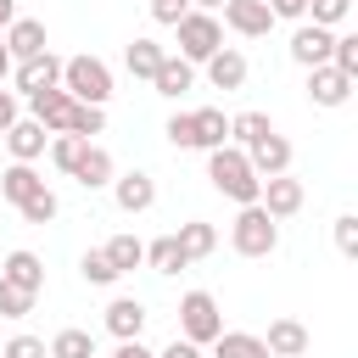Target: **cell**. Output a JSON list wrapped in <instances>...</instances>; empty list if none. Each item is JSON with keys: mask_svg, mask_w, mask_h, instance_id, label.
I'll return each instance as SVG.
<instances>
[{"mask_svg": "<svg viewBox=\"0 0 358 358\" xmlns=\"http://www.w3.org/2000/svg\"><path fill=\"white\" fill-rule=\"evenodd\" d=\"M330 67L347 73V78L358 84V34H336V45H330Z\"/></svg>", "mask_w": 358, "mask_h": 358, "instance_id": "4dcf8cb0", "label": "cell"}, {"mask_svg": "<svg viewBox=\"0 0 358 358\" xmlns=\"http://www.w3.org/2000/svg\"><path fill=\"white\" fill-rule=\"evenodd\" d=\"M162 134H168V145H173V151H196V117H190V112H173Z\"/></svg>", "mask_w": 358, "mask_h": 358, "instance_id": "d590c367", "label": "cell"}, {"mask_svg": "<svg viewBox=\"0 0 358 358\" xmlns=\"http://www.w3.org/2000/svg\"><path fill=\"white\" fill-rule=\"evenodd\" d=\"M151 84H157V95L179 101V95H185L190 84H196V67H190L185 56H162V67H157V78H151Z\"/></svg>", "mask_w": 358, "mask_h": 358, "instance_id": "7402d4cb", "label": "cell"}, {"mask_svg": "<svg viewBox=\"0 0 358 358\" xmlns=\"http://www.w3.org/2000/svg\"><path fill=\"white\" fill-rule=\"evenodd\" d=\"M62 90L78 106H106L112 101V67L101 56H67L62 62Z\"/></svg>", "mask_w": 358, "mask_h": 358, "instance_id": "7a4b0ae2", "label": "cell"}, {"mask_svg": "<svg viewBox=\"0 0 358 358\" xmlns=\"http://www.w3.org/2000/svg\"><path fill=\"white\" fill-rule=\"evenodd\" d=\"M17 213H22V218H28V224H50V218H56V213H62V201H56V190H50V185H45V190H39V196H28V201H22V207H17Z\"/></svg>", "mask_w": 358, "mask_h": 358, "instance_id": "d6a6232c", "label": "cell"}, {"mask_svg": "<svg viewBox=\"0 0 358 358\" xmlns=\"http://www.w3.org/2000/svg\"><path fill=\"white\" fill-rule=\"evenodd\" d=\"M11 22H17V0H0V34H6Z\"/></svg>", "mask_w": 358, "mask_h": 358, "instance_id": "bcb514c9", "label": "cell"}, {"mask_svg": "<svg viewBox=\"0 0 358 358\" xmlns=\"http://www.w3.org/2000/svg\"><path fill=\"white\" fill-rule=\"evenodd\" d=\"M185 11H190V0H151V17H157L162 28H173Z\"/></svg>", "mask_w": 358, "mask_h": 358, "instance_id": "60d3db41", "label": "cell"}, {"mask_svg": "<svg viewBox=\"0 0 358 358\" xmlns=\"http://www.w3.org/2000/svg\"><path fill=\"white\" fill-rule=\"evenodd\" d=\"M246 162H252V173H257V179L291 173V140H285V134H263V140L246 151Z\"/></svg>", "mask_w": 358, "mask_h": 358, "instance_id": "5bb4252c", "label": "cell"}, {"mask_svg": "<svg viewBox=\"0 0 358 358\" xmlns=\"http://www.w3.org/2000/svg\"><path fill=\"white\" fill-rule=\"evenodd\" d=\"M308 101H313V106H347V101H352V78L336 73L330 62H324V67H308Z\"/></svg>", "mask_w": 358, "mask_h": 358, "instance_id": "30bf717a", "label": "cell"}, {"mask_svg": "<svg viewBox=\"0 0 358 358\" xmlns=\"http://www.w3.org/2000/svg\"><path fill=\"white\" fill-rule=\"evenodd\" d=\"M213 358H268V347H263V336H252V330H224V336L213 341Z\"/></svg>", "mask_w": 358, "mask_h": 358, "instance_id": "83f0119b", "label": "cell"}, {"mask_svg": "<svg viewBox=\"0 0 358 358\" xmlns=\"http://www.w3.org/2000/svg\"><path fill=\"white\" fill-rule=\"evenodd\" d=\"M73 179L84 185V190H101V185H112L117 179V168H112V151L106 145H84V157H78V168H73Z\"/></svg>", "mask_w": 358, "mask_h": 358, "instance_id": "d6986e66", "label": "cell"}, {"mask_svg": "<svg viewBox=\"0 0 358 358\" xmlns=\"http://www.w3.org/2000/svg\"><path fill=\"white\" fill-rule=\"evenodd\" d=\"M336 246H341L347 257H358V218H352V213L336 218Z\"/></svg>", "mask_w": 358, "mask_h": 358, "instance_id": "ab89813d", "label": "cell"}, {"mask_svg": "<svg viewBox=\"0 0 358 358\" xmlns=\"http://www.w3.org/2000/svg\"><path fill=\"white\" fill-rule=\"evenodd\" d=\"M162 45L157 39H129V50H123V67L134 73V78H157V67H162Z\"/></svg>", "mask_w": 358, "mask_h": 358, "instance_id": "d4e9b609", "label": "cell"}, {"mask_svg": "<svg viewBox=\"0 0 358 358\" xmlns=\"http://www.w3.org/2000/svg\"><path fill=\"white\" fill-rule=\"evenodd\" d=\"M34 302H39L34 291H17V285H6V280H0V319H28V313H34Z\"/></svg>", "mask_w": 358, "mask_h": 358, "instance_id": "836d02e7", "label": "cell"}, {"mask_svg": "<svg viewBox=\"0 0 358 358\" xmlns=\"http://www.w3.org/2000/svg\"><path fill=\"white\" fill-rule=\"evenodd\" d=\"M39 190H45V179L34 173V162H11V168L0 173V196H6L11 207H22V201L39 196Z\"/></svg>", "mask_w": 358, "mask_h": 358, "instance_id": "44dd1931", "label": "cell"}, {"mask_svg": "<svg viewBox=\"0 0 358 358\" xmlns=\"http://www.w3.org/2000/svg\"><path fill=\"white\" fill-rule=\"evenodd\" d=\"M347 6H352V0H308V11H313L319 28H336V22L347 17Z\"/></svg>", "mask_w": 358, "mask_h": 358, "instance_id": "f35d334b", "label": "cell"}, {"mask_svg": "<svg viewBox=\"0 0 358 358\" xmlns=\"http://www.w3.org/2000/svg\"><path fill=\"white\" fill-rule=\"evenodd\" d=\"M224 22L241 39H263L274 28V11H268V0H224Z\"/></svg>", "mask_w": 358, "mask_h": 358, "instance_id": "ba28073f", "label": "cell"}, {"mask_svg": "<svg viewBox=\"0 0 358 358\" xmlns=\"http://www.w3.org/2000/svg\"><path fill=\"white\" fill-rule=\"evenodd\" d=\"M157 358H201V347H196V341H185V336H173V341H168Z\"/></svg>", "mask_w": 358, "mask_h": 358, "instance_id": "b9f144b4", "label": "cell"}, {"mask_svg": "<svg viewBox=\"0 0 358 358\" xmlns=\"http://www.w3.org/2000/svg\"><path fill=\"white\" fill-rule=\"evenodd\" d=\"M229 246H235L241 257H268V252L280 246V224L252 201V207L235 213V224H229Z\"/></svg>", "mask_w": 358, "mask_h": 358, "instance_id": "277c9868", "label": "cell"}, {"mask_svg": "<svg viewBox=\"0 0 358 358\" xmlns=\"http://www.w3.org/2000/svg\"><path fill=\"white\" fill-rule=\"evenodd\" d=\"M173 28H179V56H185L190 67H196V62H207L213 50H224V28H218V17H213V11H185Z\"/></svg>", "mask_w": 358, "mask_h": 358, "instance_id": "5b68a950", "label": "cell"}, {"mask_svg": "<svg viewBox=\"0 0 358 358\" xmlns=\"http://www.w3.org/2000/svg\"><path fill=\"white\" fill-rule=\"evenodd\" d=\"M78 274H84L90 285H117V268L106 263V252H84V257H78Z\"/></svg>", "mask_w": 358, "mask_h": 358, "instance_id": "8d00e7d4", "label": "cell"}, {"mask_svg": "<svg viewBox=\"0 0 358 358\" xmlns=\"http://www.w3.org/2000/svg\"><path fill=\"white\" fill-rule=\"evenodd\" d=\"M17 123V90H0V134Z\"/></svg>", "mask_w": 358, "mask_h": 358, "instance_id": "7bdbcfd3", "label": "cell"}, {"mask_svg": "<svg viewBox=\"0 0 358 358\" xmlns=\"http://www.w3.org/2000/svg\"><path fill=\"white\" fill-rule=\"evenodd\" d=\"M207 179H213L218 196H229V201H241V207H252L257 190H263V179L252 173V162H246L241 145H218V151H207Z\"/></svg>", "mask_w": 358, "mask_h": 358, "instance_id": "6da1fadb", "label": "cell"}, {"mask_svg": "<svg viewBox=\"0 0 358 358\" xmlns=\"http://www.w3.org/2000/svg\"><path fill=\"white\" fill-rule=\"evenodd\" d=\"M330 45H336V28L302 22V28L291 34V62H302V67H324V62H330Z\"/></svg>", "mask_w": 358, "mask_h": 358, "instance_id": "9c48e42d", "label": "cell"}, {"mask_svg": "<svg viewBox=\"0 0 358 358\" xmlns=\"http://www.w3.org/2000/svg\"><path fill=\"white\" fill-rule=\"evenodd\" d=\"M302 201H308V190H302V179H291V173H274V179H263V190H257V207H263L274 224H280V218H296Z\"/></svg>", "mask_w": 358, "mask_h": 358, "instance_id": "8992f818", "label": "cell"}, {"mask_svg": "<svg viewBox=\"0 0 358 358\" xmlns=\"http://www.w3.org/2000/svg\"><path fill=\"white\" fill-rule=\"evenodd\" d=\"M45 129L34 123V117H17L11 129H6V151H11V162H34V157H45Z\"/></svg>", "mask_w": 358, "mask_h": 358, "instance_id": "ac0fdd59", "label": "cell"}, {"mask_svg": "<svg viewBox=\"0 0 358 358\" xmlns=\"http://www.w3.org/2000/svg\"><path fill=\"white\" fill-rule=\"evenodd\" d=\"M145 302L140 296H112L106 302V330L117 336V341H140V330H145Z\"/></svg>", "mask_w": 358, "mask_h": 358, "instance_id": "9a60e30c", "label": "cell"}, {"mask_svg": "<svg viewBox=\"0 0 358 358\" xmlns=\"http://www.w3.org/2000/svg\"><path fill=\"white\" fill-rule=\"evenodd\" d=\"M201 67H207V84H213V90H224V95L246 84V56H241L235 45H224V50H213V56H207Z\"/></svg>", "mask_w": 358, "mask_h": 358, "instance_id": "e0dca14e", "label": "cell"}, {"mask_svg": "<svg viewBox=\"0 0 358 358\" xmlns=\"http://www.w3.org/2000/svg\"><path fill=\"white\" fill-rule=\"evenodd\" d=\"M101 129H106V106H73V123H67V134L90 140V134H101Z\"/></svg>", "mask_w": 358, "mask_h": 358, "instance_id": "e575fe53", "label": "cell"}, {"mask_svg": "<svg viewBox=\"0 0 358 358\" xmlns=\"http://www.w3.org/2000/svg\"><path fill=\"white\" fill-rule=\"evenodd\" d=\"M112 358H157V352H151L145 341H117V352H112Z\"/></svg>", "mask_w": 358, "mask_h": 358, "instance_id": "f6af8a7d", "label": "cell"}, {"mask_svg": "<svg viewBox=\"0 0 358 358\" xmlns=\"http://www.w3.org/2000/svg\"><path fill=\"white\" fill-rule=\"evenodd\" d=\"M145 263H151L157 274H179V268H190V257H185V246H179L173 235H157V241L145 246Z\"/></svg>", "mask_w": 358, "mask_h": 358, "instance_id": "f1b7e54d", "label": "cell"}, {"mask_svg": "<svg viewBox=\"0 0 358 358\" xmlns=\"http://www.w3.org/2000/svg\"><path fill=\"white\" fill-rule=\"evenodd\" d=\"M11 73V50H6V39H0V78Z\"/></svg>", "mask_w": 358, "mask_h": 358, "instance_id": "c3c4849f", "label": "cell"}, {"mask_svg": "<svg viewBox=\"0 0 358 358\" xmlns=\"http://www.w3.org/2000/svg\"><path fill=\"white\" fill-rule=\"evenodd\" d=\"M224 0H190V11H218Z\"/></svg>", "mask_w": 358, "mask_h": 358, "instance_id": "7dc6e473", "label": "cell"}, {"mask_svg": "<svg viewBox=\"0 0 358 358\" xmlns=\"http://www.w3.org/2000/svg\"><path fill=\"white\" fill-rule=\"evenodd\" d=\"M73 95L56 84V90H39V95H28V117L45 129V134H67V123H73Z\"/></svg>", "mask_w": 358, "mask_h": 358, "instance_id": "52a82bcc", "label": "cell"}, {"mask_svg": "<svg viewBox=\"0 0 358 358\" xmlns=\"http://www.w3.org/2000/svg\"><path fill=\"white\" fill-rule=\"evenodd\" d=\"M190 117H196V151L229 145V117H224L218 106H201V112H190Z\"/></svg>", "mask_w": 358, "mask_h": 358, "instance_id": "cb8c5ba5", "label": "cell"}, {"mask_svg": "<svg viewBox=\"0 0 358 358\" xmlns=\"http://www.w3.org/2000/svg\"><path fill=\"white\" fill-rule=\"evenodd\" d=\"M84 145H90V140H78V134H50V162H56L62 173H73L78 157H84Z\"/></svg>", "mask_w": 358, "mask_h": 358, "instance_id": "1f68e13d", "label": "cell"}, {"mask_svg": "<svg viewBox=\"0 0 358 358\" xmlns=\"http://www.w3.org/2000/svg\"><path fill=\"white\" fill-rule=\"evenodd\" d=\"M112 201H117L123 213H145V207L157 201V179H151L145 168H129V173L112 179Z\"/></svg>", "mask_w": 358, "mask_h": 358, "instance_id": "8fae6325", "label": "cell"}, {"mask_svg": "<svg viewBox=\"0 0 358 358\" xmlns=\"http://www.w3.org/2000/svg\"><path fill=\"white\" fill-rule=\"evenodd\" d=\"M179 336L196 341V347H213L224 336V313H218V296L213 291H185L179 296Z\"/></svg>", "mask_w": 358, "mask_h": 358, "instance_id": "3957f363", "label": "cell"}, {"mask_svg": "<svg viewBox=\"0 0 358 358\" xmlns=\"http://www.w3.org/2000/svg\"><path fill=\"white\" fill-rule=\"evenodd\" d=\"M45 352H50V358H95V336L67 324V330H56V336H50V347H45Z\"/></svg>", "mask_w": 358, "mask_h": 358, "instance_id": "f546056e", "label": "cell"}, {"mask_svg": "<svg viewBox=\"0 0 358 358\" xmlns=\"http://www.w3.org/2000/svg\"><path fill=\"white\" fill-rule=\"evenodd\" d=\"M101 252H106V263L117 268V280H123L129 268H140V263H145V241H140V235H112Z\"/></svg>", "mask_w": 358, "mask_h": 358, "instance_id": "4316f807", "label": "cell"}, {"mask_svg": "<svg viewBox=\"0 0 358 358\" xmlns=\"http://www.w3.org/2000/svg\"><path fill=\"white\" fill-rule=\"evenodd\" d=\"M0 280L6 285H17V291H45V263H39V252H28V246H17V252H6V263H0Z\"/></svg>", "mask_w": 358, "mask_h": 358, "instance_id": "7c38bea8", "label": "cell"}, {"mask_svg": "<svg viewBox=\"0 0 358 358\" xmlns=\"http://www.w3.org/2000/svg\"><path fill=\"white\" fill-rule=\"evenodd\" d=\"M263 134H274V123H268V112H235L229 117V145H241V151H252Z\"/></svg>", "mask_w": 358, "mask_h": 358, "instance_id": "484cf974", "label": "cell"}, {"mask_svg": "<svg viewBox=\"0 0 358 358\" xmlns=\"http://www.w3.org/2000/svg\"><path fill=\"white\" fill-rule=\"evenodd\" d=\"M274 17H308V0H268Z\"/></svg>", "mask_w": 358, "mask_h": 358, "instance_id": "ee69618b", "label": "cell"}, {"mask_svg": "<svg viewBox=\"0 0 358 358\" xmlns=\"http://www.w3.org/2000/svg\"><path fill=\"white\" fill-rule=\"evenodd\" d=\"M0 39H6V50H11V67H17V62L45 56V22H39V17H17Z\"/></svg>", "mask_w": 358, "mask_h": 358, "instance_id": "4fadbf2b", "label": "cell"}, {"mask_svg": "<svg viewBox=\"0 0 358 358\" xmlns=\"http://www.w3.org/2000/svg\"><path fill=\"white\" fill-rule=\"evenodd\" d=\"M11 73H17V90H22V95H39V90H56V84H62V56L45 50V56H34V62H17Z\"/></svg>", "mask_w": 358, "mask_h": 358, "instance_id": "2e32d148", "label": "cell"}, {"mask_svg": "<svg viewBox=\"0 0 358 358\" xmlns=\"http://www.w3.org/2000/svg\"><path fill=\"white\" fill-rule=\"evenodd\" d=\"M173 241L185 246V257H190V263H201V257H213V252H218V229H213V224H201V218L179 224V229H173Z\"/></svg>", "mask_w": 358, "mask_h": 358, "instance_id": "603a6c76", "label": "cell"}, {"mask_svg": "<svg viewBox=\"0 0 358 358\" xmlns=\"http://www.w3.org/2000/svg\"><path fill=\"white\" fill-rule=\"evenodd\" d=\"M263 347H268V358H302L308 352V330L296 319H274L268 336H263Z\"/></svg>", "mask_w": 358, "mask_h": 358, "instance_id": "ffe728a7", "label": "cell"}, {"mask_svg": "<svg viewBox=\"0 0 358 358\" xmlns=\"http://www.w3.org/2000/svg\"><path fill=\"white\" fill-rule=\"evenodd\" d=\"M0 358H50V352H45L39 336H11V341L0 347Z\"/></svg>", "mask_w": 358, "mask_h": 358, "instance_id": "74e56055", "label": "cell"}]
</instances>
